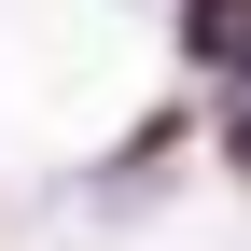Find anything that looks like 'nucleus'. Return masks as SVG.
Segmentation results:
<instances>
[{"instance_id":"1","label":"nucleus","mask_w":251,"mask_h":251,"mask_svg":"<svg viewBox=\"0 0 251 251\" xmlns=\"http://www.w3.org/2000/svg\"><path fill=\"white\" fill-rule=\"evenodd\" d=\"M181 42H196V70H251V0H196Z\"/></svg>"}]
</instances>
